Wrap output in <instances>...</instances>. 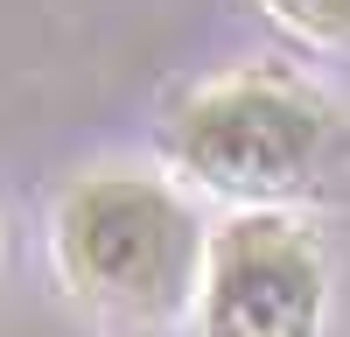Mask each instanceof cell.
<instances>
[{"mask_svg": "<svg viewBox=\"0 0 350 337\" xmlns=\"http://www.w3.org/2000/svg\"><path fill=\"white\" fill-rule=\"evenodd\" d=\"M56 253H64L77 295L120 309V316H168L196 274V232L183 204L140 176L77 183L56 218Z\"/></svg>", "mask_w": 350, "mask_h": 337, "instance_id": "cell-1", "label": "cell"}, {"mask_svg": "<svg viewBox=\"0 0 350 337\" xmlns=\"http://www.w3.org/2000/svg\"><path fill=\"white\" fill-rule=\"evenodd\" d=\"M175 155L211 190L295 197L323 162V112L280 84H217L183 112Z\"/></svg>", "mask_w": 350, "mask_h": 337, "instance_id": "cell-2", "label": "cell"}, {"mask_svg": "<svg viewBox=\"0 0 350 337\" xmlns=\"http://www.w3.org/2000/svg\"><path fill=\"white\" fill-rule=\"evenodd\" d=\"M323 267L280 218H239L211 246L203 337H315Z\"/></svg>", "mask_w": 350, "mask_h": 337, "instance_id": "cell-3", "label": "cell"}, {"mask_svg": "<svg viewBox=\"0 0 350 337\" xmlns=\"http://www.w3.org/2000/svg\"><path fill=\"white\" fill-rule=\"evenodd\" d=\"M267 8L308 36H350V0H267Z\"/></svg>", "mask_w": 350, "mask_h": 337, "instance_id": "cell-4", "label": "cell"}]
</instances>
